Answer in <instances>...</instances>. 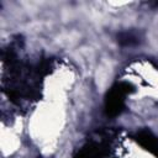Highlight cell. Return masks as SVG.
Returning <instances> with one entry per match:
<instances>
[{
  "label": "cell",
  "mask_w": 158,
  "mask_h": 158,
  "mask_svg": "<svg viewBox=\"0 0 158 158\" xmlns=\"http://www.w3.org/2000/svg\"><path fill=\"white\" fill-rule=\"evenodd\" d=\"M133 91V86L126 81L114 84L105 96V114L110 117L120 115L125 109V96Z\"/></svg>",
  "instance_id": "6da1fadb"
},
{
  "label": "cell",
  "mask_w": 158,
  "mask_h": 158,
  "mask_svg": "<svg viewBox=\"0 0 158 158\" xmlns=\"http://www.w3.org/2000/svg\"><path fill=\"white\" fill-rule=\"evenodd\" d=\"M117 42L121 44V46H126V47H130V46H135L139 42L138 40V35L133 31H123V32H120L117 35Z\"/></svg>",
  "instance_id": "3957f363"
},
{
  "label": "cell",
  "mask_w": 158,
  "mask_h": 158,
  "mask_svg": "<svg viewBox=\"0 0 158 158\" xmlns=\"http://www.w3.org/2000/svg\"><path fill=\"white\" fill-rule=\"evenodd\" d=\"M135 141L147 152L158 158V137L149 130L143 128L135 135Z\"/></svg>",
  "instance_id": "7a4b0ae2"
}]
</instances>
